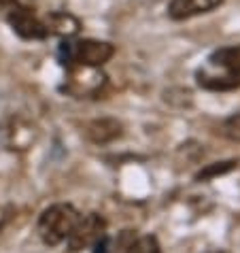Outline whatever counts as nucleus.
I'll list each match as a JSON object with an SVG mask.
<instances>
[{"label":"nucleus","instance_id":"nucleus-1","mask_svg":"<svg viewBox=\"0 0 240 253\" xmlns=\"http://www.w3.org/2000/svg\"><path fill=\"white\" fill-rule=\"evenodd\" d=\"M198 85L208 92H232L240 87V45L219 47L196 73Z\"/></svg>","mask_w":240,"mask_h":253},{"label":"nucleus","instance_id":"nucleus-2","mask_svg":"<svg viewBox=\"0 0 240 253\" xmlns=\"http://www.w3.org/2000/svg\"><path fill=\"white\" fill-rule=\"evenodd\" d=\"M79 217V211L73 205H64V202L45 209L43 215L39 217V234L43 238V243L49 247H55V245L68 241Z\"/></svg>","mask_w":240,"mask_h":253},{"label":"nucleus","instance_id":"nucleus-3","mask_svg":"<svg viewBox=\"0 0 240 253\" xmlns=\"http://www.w3.org/2000/svg\"><path fill=\"white\" fill-rule=\"evenodd\" d=\"M62 64H83V66H96L100 68L102 64L115 55V47L107 41H77V43H64L60 47Z\"/></svg>","mask_w":240,"mask_h":253},{"label":"nucleus","instance_id":"nucleus-4","mask_svg":"<svg viewBox=\"0 0 240 253\" xmlns=\"http://www.w3.org/2000/svg\"><path fill=\"white\" fill-rule=\"evenodd\" d=\"M107 77H104L96 66H83V64H68V79H66V92L75 98H89L102 92Z\"/></svg>","mask_w":240,"mask_h":253},{"label":"nucleus","instance_id":"nucleus-5","mask_svg":"<svg viewBox=\"0 0 240 253\" xmlns=\"http://www.w3.org/2000/svg\"><path fill=\"white\" fill-rule=\"evenodd\" d=\"M0 4H4L6 9V19H9L11 28L15 30L22 39H28V41H43L47 37V28L45 24L37 19L28 9L19 6L15 0H0Z\"/></svg>","mask_w":240,"mask_h":253},{"label":"nucleus","instance_id":"nucleus-6","mask_svg":"<svg viewBox=\"0 0 240 253\" xmlns=\"http://www.w3.org/2000/svg\"><path fill=\"white\" fill-rule=\"evenodd\" d=\"M104 228H107V223H104L100 215H96V213L81 215L73 230V234H70L66 241L70 251H81V249L91 247L98 238L104 236Z\"/></svg>","mask_w":240,"mask_h":253},{"label":"nucleus","instance_id":"nucleus-7","mask_svg":"<svg viewBox=\"0 0 240 253\" xmlns=\"http://www.w3.org/2000/svg\"><path fill=\"white\" fill-rule=\"evenodd\" d=\"M2 138H4V145L9 147V149L26 151V149H30V147L37 143L39 130H37V126L30 124L24 117H11L9 124L4 126Z\"/></svg>","mask_w":240,"mask_h":253},{"label":"nucleus","instance_id":"nucleus-8","mask_svg":"<svg viewBox=\"0 0 240 253\" xmlns=\"http://www.w3.org/2000/svg\"><path fill=\"white\" fill-rule=\"evenodd\" d=\"M221 4H223V0H170V4H168V15L176 19V22H181V19H189L196 15L210 13Z\"/></svg>","mask_w":240,"mask_h":253},{"label":"nucleus","instance_id":"nucleus-9","mask_svg":"<svg viewBox=\"0 0 240 253\" xmlns=\"http://www.w3.org/2000/svg\"><path fill=\"white\" fill-rule=\"evenodd\" d=\"M123 134V126L121 122L113 117H102V119H94L87 128H85V136L96 145H107L113 143L115 138Z\"/></svg>","mask_w":240,"mask_h":253},{"label":"nucleus","instance_id":"nucleus-10","mask_svg":"<svg viewBox=\"0 0 240 253\" xmlns=\"http://www.w3.org/2000/svg\"><path fill=\"white\" fill-rule=\"evenodd\" d=\"M43 24L47 28V32L58 34L62 39H70V37H75V34H79V30H81V22L73 15V13H66V11L49 13Z\"/></svg>","mask_w":240,"mask_h":253},{"label":"nucleus","instance_id":"nucleus-11","mask_svg":"<svg viewBox=\"0 0 240 253\" xmlns=\"http://www.w3.org/2000/svg\"><path fill=\"white\" fill-rule=\"evenodd\" d=\"M125 253H161V247L155 236H140L128 245Z\"/></svg>","mask_w":240,"mask_h":253},{"label":"nucleus","instance_id":"nucleus-12","mask_svg":"<svg viewBox=\"0 0 240 253\" xmlns=\"http://www.w3.org/2000/svg\"><path fill=\"white\" fill-rule=\"evenodd\" d=\"M236 168V162L234 160H230V162H217V164H210L206 166L204 170L198 172V181H206V179H213L217 177V174H225V172H230V170H234Z\"/></svg>","mask_w":240,"mask_h":253},{"label":"nucleus","instance_id":"nucleus-13","mask_svg":"<svg viewBox=\"0 0 240 253\" xmlns=\"http://www.w3.org/2000/svg\"><path fill=\"white\" fill-rule=\"evenodd\" d=\"M221 134H223L225 138L234 140V143H240V113L230 115V117L221 124Z\"/></svg>","mask_w":240,"mask_h":253},{"label":"nucleus","instance_id":"nucleus-14","mask_svg":"<svg viewBox=\"0 0 240 253\" xmlns=\"http://www.w3.org/2000/svg\"><path fill=\"white\" fill-rule=\"evenodd\" d=\"M91 247H94V253H109V251H111V249H109V247H111V245H109V236H107V234L100 236L94 245H91Z\"/></svg>","mask_w":240,"mask_h":253}]
</instances>
